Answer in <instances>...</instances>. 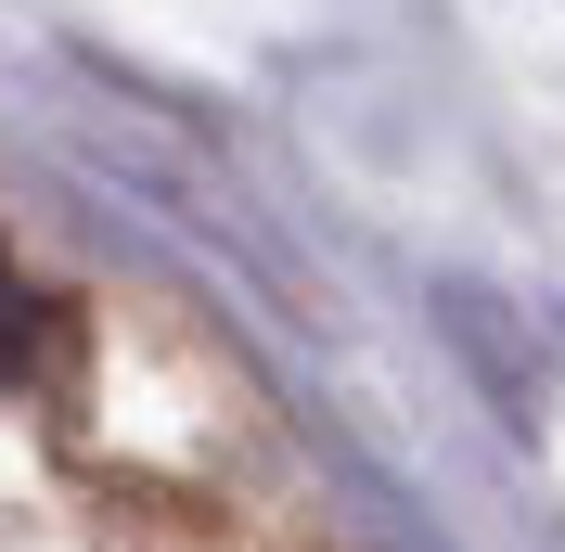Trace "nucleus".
Instances as JSON below:
<instances>
[{
    "instance_id": "nucleus-1",
    "label": "nucleus",
    "mask_w": 565,
    "mask_h": 552,
    "mask_svg": "<svg viewBox=\"0 0 565 552\" xmlns=\"http://www.w3.org/2000/svg\"><path fill=\"white\" fill-rule=\"evenodd\" d=\"M39 347H52V309L26 296V270H13V244H0V385L39 373Z\"/></svg>"
}]
</instances>
